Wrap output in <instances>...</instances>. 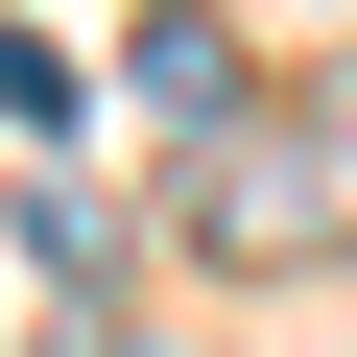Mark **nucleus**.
I'll use <instances>...</instances> for the list:
<instances>
[{"label":"nucleus","instance_id":"2","mask_svg":"<svg viewBox=\"0 0 357 357\" xmlns=\"http://www.w3.org/2000/svg\"><path fill=\"white\" fill-rule=\"evenodd\" d=\"M119 96H143V119H238V48H215V24H191V0H167V24H143V48H119Z\"/></svg>","mask_w":357,"mask_h":357},{"label":"nucleus","instance_id":"3","mask_svg":"<svg viewBox=\"0 0 357 357\" xmlns=\"http://www.w3.org/2000/svg\"><path fill=\"white\" fill-rule=\"evenodd\" d=\"M48 357H143V333H119V310H72V333H48Z\"/></svg>","mask_w":357,"mask_h":357},{"label":"nucleus","instance_id":"1","mask_svg":"<svg viewBox=\"0 0 357 357\" xmlns=\"http://www.w3.org/2000/svg\"><path fill=\"white\" fill-rule=\"evenodd\" d=\"M191 238H215V262H310V238H333V167H310V143H215V167H191Z\"/></svg>","mask_w":357,"mask_h":357}]
</instances>
